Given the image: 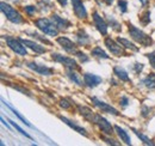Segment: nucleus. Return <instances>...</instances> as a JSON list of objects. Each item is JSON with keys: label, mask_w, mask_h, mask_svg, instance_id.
I'll return each mask as SVG.
<instances>
[{"label": "nucleus", "mask_w": 155, "mask_h": 146, "mask_svg": "<svg viewBox=\"0 0 155 146\" xmlns=\"http://www.w3.org/2000/svg\"><path fill=\"white\" fill-rule=\"evenodd\" d=\"M35 24L44 34H48L50 36H56L58 34V29L56 28V25L54 23H51L49 19H47V18H39V19H37L35 22Z\"/></svg>", "instance_id": "f257e3e1"}, {"label": "nucleus", "mask_w": 155, "mask_h": 146, "mask_svg": "<svg viewBox=\"0 0 155 146\" xmlns=\"http://www.w3.org/2000/svg\"><path fill=\"white\" fill-rule=\"evenodd\" d=\"M0 6H1L3 13L6 16V18H7L10 22L16 23V24H19V23L23 22V18H22V16L19 15V12L16 11L11 5L5 4V3H1V4H0Z\"/></svg>", "instance_id": "f03ea898"}, {"label": "nucleus", "mask_w": 155, "mask_h": 146, "mask_svg": "<svg viewBox=\"0 0 155 146\" xmlns=\"http://www.w3.org/2000/svg\"><path fill=\"white\" fill-rule=\"evenodd\" d=\"M129 34L136 42H138L143 46H149L151 43V38L148 35H145L143 31H141L140 29L135 28L134 25H129Z\"/></svg>", "instance_id": "7ed1b4c3"}, {"label": "nucleus", "mask_w": 155, "mask_h": 146, "mask_svg": "<svg viewBox=\"0 0 155 146\" xmlns=\"http://www.w3.org/2000/svg\"><path fill=\"white\" fill-rule=\"evenodd\" d=\"M6 42H7V46L17 54L19 55H26V48L25 46L22 43L20 40H16V38H12L10 36L6 37Z\"/></svg>", "instance_id": "20e7f679"}, {"label": "nucleus", "mask_w": 155, "mask_h": 146, "mask_svg": "<svg viewBox=\"0 0 155 146\" xmlns=\"http://www.w3.org/2000/svg\"><path fill=\"white\" fill-rule=\"evenodd\" d=\"M51 58H53V60H55V61H57V62H61V63H63V65H64L67 68H70V69H75V68H78V65H76L75 60H73L72 58L63 56V55H61V54H57V53L53 54V55H51Z\"/></svg>", "instance_id": "39448f33"}, {"label": "nucleus", "mask_w": 155, "mask_h": 146, "mask_svg": "<svg viewBox=\"0 0 155 146\" xmlns=\"http://www.w3.org/2000/svg\"><path fill=\"white\" fill-rule=\"evenodd\" d=\"M94 123H97L98 125V127L102 129V132H104L105 134H112L113 132H112V126H111V123L106 120V119H104L103 116H100V115H98V114H96V117H94Z\"/></svg>", "instance_id": "423d86ee"}, {"label": "nucleus", "mask_w": 155, "mask_h": 146, "mask_svg": "<svg viewBox=\"0 0 155 146\" xmlns=\"http://www.w3.org/2000/svg\"><path fill=\"white\" fill-rule=\"evenodd\" d=\"M91 101L93 102V104H94L96 107H98V108H99L102 111H104V113H109V114H112V115H118V114H119L117 109H115L113 107L109 105V104H107V103H105V102L99 101V100H98V98H96V97H92V98H91Z\"/></svg>", "instance_id": "0eeeda50"}, {"label": "nucleus", "mask_w": 155, "mask_h": 146, "mask_svg": "<svg viewBox=\"0 0 155 146\" xmlns=\"http://www.w3.org/2000/svg\"><path fill=\"white\" fill-rule=\"evenodd\" d=\"M57 42L61 44V47H62L66 52H68V53H70V54H76V52H78L76 46H75L69 38H67V37H58V38H57Z\"/></svg>", "instance_id": "6e6552de"}, {"label": "nucleus", "mask_w": 155, "mask_h": 146, "mask_svg": "<svg viewBox=\"0 0 155 146\" xmlns=\"http://www.w3.org/2000/svg\"><path fill=\"white\" fill-rule=\"evenodd\" d=\"M28 67L31 68L32 71L39 73V74H42V76H51L53 74V69L49 68V67H45L44 65H38V63H35V62H29Z\"/></svg>", "instance_id": "1a4fd4ad"}, {"label": "nucleus", "mask_w": 155, "mask_h": 146, "mask_svg": "<svg viewBox=\"0 0 155 146\" xmlns=\"http://www.w3.org/2000/svg\"><path fill=\"white\" fill-rule=\"evenodd\" d=\"M72 3H73L75 15L80 19H85L87 17V12H86V9H85L84 4L81 3V0H72Z\"/></svg>", "instance_id": "9d476101"}, {"label": "nucleus", "mask_w": 155, "mask_h": 146, "mask_svg": "<svg viewBox=\"0 0 155 146\" xmlns=\"http://www.w3.org/2000/svg\"><path fill=\"white\" fill-rule=\"evenodd\" d=\"M105 44H106V47L109 48V50H110L112 54H115V55H117V56H121V55L124 54L123 48H122L121 46H118V44H117L113 40H111L110 37H107V38L105 40Z\"/></svg>", "instance_id": "9b49d317"}, {"label": "nucleus", "mask_w": 155, "mask_h": 146, "mask_svg": "<svg viewBox=\"0 0 155 146\" xmlns=\"http://www.w3.org/2000/svg\"><path fill=\"white\" fill-rule=\"evenodd\" d=\"M84 80H85V84L90 88H96L97 85H99L102 83V78L96 76V74H91V73H86L84 74Z\"/></svg>", "instance_id": "f8f14e48"}, {"label": "nucleus", "mask_w": 155, "mask_h": 146, "mask_svg": "<svg viewBox=\"0 0 155 146\" xmlns=\"http://www.w3.org/2000/svg\"><path fill=\"white\" fill-rule=\"evenodd\" d=\"M93 19H94L96 27H97V29L99 30V32H102L103 35H106V34H107V25H106L105 21L99 16L98 12H94V13H93Z\"/></svg>", "instance_id": "ddd939ff"}, {"label": "nucleus", "mask_w": 155, "mask_h": 146, "mask_svg": "<svg viewBox=\"0 0 155 146\" xmlns=\"http://www.w3.org/2000/svg\"><path fill=\"white\" fill-rule=\"evenodd\" d=\"M20 41H22V43H23L24 46L29 47V48H30V49H32L35 53L42 54V53H45V52H47V49H45L44 47L39 46V44H38V43H36V42H32V41H29V40H24V38H20Z\"/></svg>", "instance_id": "4468645a"}, {"label": "nucleus", "mask_w": 155, "mask_h": 146, "mask_svg": "<svg viewBox=\"0 0 155 146\" xmlns=\"http://www.w3.org/2000/svg\"><path fill=\"white\" fill-rule=\"evenodd\" d=\"M51 21H53V23L56 25L57 29H67V28L69 27V22H67L66 19L58 17L57 15H53V16H51Z\"/></svg>", "instance_id": "2eb2a0df"}, {"label": "nucleus", "mask_w": 155, "mask_h": 146, "mask_svg": "<svg viewBox=\"0 0 155 146\" xmlns=\"http://www.w3.org/2000/svg\"><path fill=\"white\" fill-rule=\"evenodd\" d=\"M78 109H79V111H80V114L85 117V119H87L88 121H92V122H94V117H96V114H93V111L90 109V108H86V107H81V105H78Z\"/></svg>", "instance_id": "dca6fc26"}, {"label": "nucleus", "mask_w": 155, "mask_h": 146, "mask_svg": "<svg viewBox=\"0 0 155 146\" xmlns=\"http://www.w3.org/2000/svg\"><path fill=\"white\" fill-rule=\"evenodd\" d=\"M58 117H60V119H61V120H62V121H63V122H64L66 125H68V126H69L70 128H73L74 131H76V132H79L80 134L87 135V132H86V131H85V129H84L83 127H80V126H78V125H75V123H73V122H72L70 120H68L67 117H63V116H58Z\"/></svg>", "instance_id": "f3484780"}, {"label": "nucleus", "mask_w": 155, "mask_h": 146, "mask_svg": "<svg viewBox=\"0 0 155 146\" xmlns=\"http://www.w3.org/2000/svg\"><path fill=\"white\" fill-rule=\"evenodd\" d=\"M115 131L117 132V134L119 135V138L126 144V145H131V140H130V136H129V134L124 131V129H122L119 126H115Z\"/></svg>", "instance_id": "a211bd4d"}, {"label": "nucleus", "mask_w": 155, "mask_h": 146, "mask_svg": "<svg viewBox=\"0 0 155 146\" xmlns=\"http://www.w3.org/2000/svg\"><path fill=\"white\" fill-rule=\"evenodd\" d=\"M115 74L121 79V80H124V82H130V78H129V76H128V73L122 68V67H119V66H117V67H115Z\"/></svg>", "instance_id": "6ab92c4d"}, {"label": "nucleus", "mask_w": 155, "mask_h": 146, "mask_svg": "<svg viewBox=\"0 0 155 146\" xmlns=\"http://www.w3.org/2000/svg\"><path fill=\"white\" fill-rule=\"evenodd\" d=\"M143 84L148 89H155V74H154V73H150L148 77H145L143 79Z\"/></svg>", "instance_id": "aec40b11"}, {"label": "nucleus", "mask_w": 155, "mask_h": 146, "mask_svg": "<svg viewBox=\"0 0 155 146\" xmlns=\"http://www.w3.org/2000/svg\"><path fill=\"white\" fill-rule=\"evenodd\" d=\"M1 101H3V103H4V104H5V105H6V107H7V108H9V109H10V110H11V111H12V113H13V114H15V115H16V116H17V117L23 122V123H24V125H26V126H29V127H32V126H31V125H30V123H29V122H28V121H26V120H25V119H24V117H23V116H22V115H20V114L15 109V108H12V107H11L7 102H5L4 100H1Z\"/></svg>", "instance_id": "412c9836"}, {"label": "nucleus", "mask_w": 155, "mask_h": 146, "mask_svg": "<svg viewBox=\"0 0 155 146\" xmlns=\"http://www.w3.org/2000/svg\"><path fill=\"white\" fill-rule=\"evenodd\" d=\"M78 42H79V44H83V46L90 43V38L85 34L84 30H79V31H78Z\"/></svg>", "instance_id": "4be33fe9"}, {"label": "nucleus", "mask_w": 155, "mask_h": 146, "mask_svg": "<svg viewBox=\"0 0 155 146\" xmlns=\"http://www.w3.org/2000/svg\"><path fill=\"white\" fill-rule=\"evenodd\" d=\"M118 42H119L122 46H124L125 48L130 49L131 52H137V50H138V48H137L134 43H131L130 41H128V40H125V38H118Z\"/></svg>", "instance_id": "5701e85b"}, {"label": "nucleus", "mask_w": 155, "mask_h": 146, "mask_svg": "<svg viewBox=\"0 0 155 146\" xmlns=\"http://www.w3.org/2000/svg\"><path fill=\"white\" fill-rule=\"evenodd\" d=\"M67 76H68V77H69V79H70V80H73L75 84H78L79 86H83V82H81V79L79 78V76H78L75 72H73V71H70V69H69V71L67 72Z\"/></svg>", "instance_id": "b1692460"}, {"label": "nucleus", "mask_w": 155, "mask_h": 146, "mask_svg": "<svg viewBox=\"0 0 155 146\" xmlns=\"http://www.w3.org/2000/svg\"><path fill=\"white\" fill-rule=\"evenodd\" d=\"M92 55L96 58H100V59H107L109 55L100 48V47H96L94 49H92Z\"/></svg>", "instance_id": "393cba45"}, {"label": "nucleus", "mask_w": 155, "mask_h": 146, "mask_svg": "<svg viewBox=\"0 0 155 146\" xmlns=\"http://www.w3.org/2000/svg\"><path fill=\"white\" fill-rule=\"evenodd\" d=\"M132 131L135 132V134H136V135H137V136H138V138H140V139H141V140H142V141H143L145 145H153V142H151V140H150L149 138H147V136H145V135H143L142 133L137 132L136 129H132Z\"/></svg>", "instance_id": "a878e982"}, {"label": "nucleus", "mask_w": 155, "mask_h": 146, "mask_svg": "<svg viewBox=\"0 0 155 146\" xmlns=\"http://www.w3.org/2000/svg\"><path fill=\"white\" fill-rule=\"evenodd\" d=\"M9 122H10V123H11V125H12V126H13V127H15V128L18 131V132H20L23 135H25V136H26V138H29V139H32V136H31L30 134H28L26 132H24V129H22V128H20V127H19V126H18L16 122H13V121H11V120H9Z\"/></svg>", "instance_id": "bb28decb"}, {"label": "nucleus", "mask_w": 155, "mask_h": 146, "mask_svg": "<svg viewBox=\"0 0 155 146\" xmlns=\"http://www.w3.org/2000/svg\"><path fill=\"white\" fill-rule=\"evenodd\" d=\"M147 58H148V60H149V62H150V65H151V67L155 69V52H153V53H149V54H147Z\"/></svg>", "instance_id": "cd10ccee"}, {"label": "nucleus", "mask_w": 155, "mask_h": 146, "mask_svg": "<svg viewBox=\"0 0 155 146\" xmlns=\"http://www.w3.org/2000/svg\"><path fill=\"white\" fill-rule=\"evenodd\" d=\"M118 6H119V10H121L122 12H126V6H128L126 1H124V0H121V1L118 3Z\"/></svg>", "instance_id": "c85d7f7f"}, {"label": "nucleus", "mask_w": 155, "mask_h": 146, "mask_svg": "<svg viewBox=\"0 0 155 146\" xmlns=\"http://www.w3.org/2000/svg\"><path fill=\"white\" fill-rule=\"evenodd\" d=\"M76 55H78V58H79L81 61H84V62H86V61H88V58L84 54V53H81V52H79V50H78L76 52Z\"/></svg>", "instance_id": "c756f323"}, {"label": "nucleus", "mask_w": 155, "mask_h": 146, "mask_svg": "<svg viewBox=\"0 0 155 146\" xmlns=\"http://www.w3.org/2000/svg\"><path fill=\"white\" fill-rule=\"evenodd\" d=\"M60 105H61L63 109H69V108H70V104H69L66 100H61V101H60Z\"/></svg>", "instance_id": "7c9ffc66"}, {"label": "nucleus", "mask_w": 155, "mask_h": 146, "mask_svg": "<svg viewBox=\"0 0 155 146\" xmlns=\"http://www.w3.org/2000/svg\"><path fill=\"white\" fill-rule=\"evenodd\" d=\"M149 15H150V13H149V12L147 11V12H145V13L143 15V17L141 18V21H142V22H143L144 24H147V23H148V22L150 21V18H149Z\"/></svg>", "instance_id": "2f4dec72"}, {"label": "nucleus", "mask_w": 155, "mask_h": 146, "mask_svg": "<svg viewBox=\"0 0 155 146\" xmlns=\"http://www.w3.org/2000/svg\"><path fill=\"white\" fill-rule=\"evenodd\" d=\"M25 11H26L29 15H31V13H34V12L36 11V7H35V6H26V7H25Z\"/></svg>", "instance_id": "473e14b6"}, {"label": "nucleus", "mask_w": 155, "mask_h": 146, "mask_svg": "<svg viewBox=\"0 0 155 146\" xmlns=\"http://www.w3.org/2000/svg\"><path fill=\"white\" fill-rule=\"evenodd\" d=\"M102 138H103V139H104V140H105L107 144H112V145H119L118 142H116V141H115V140H112V139H109V138H105V136H102Z\"/></svg>", "instance_id": "72a5a7b5"}, {"label": "nucleus", "mask_w": 155, "mask_h": 146, "mask_svg": "<svg viewBox=\"0 0 155 146\" xmlns=\"http://www.w3.org/2000/svg\"><path fill=\"white\" fill-rule=\"evenodd\" d=\"M128 103H129V101H128V98H126V97H122V98H121V104H122L123 107H126V105H128Z\"/></svg>", "instance_id": "f704fd0d"}, {"label": "nucleus", "mask_w": 155, "mask_h": 146, "mask_svg": "<svg viewBox=\"0 0 155 146\" xmlns=\"http://www.w3.org/2000/svg\"><path fill=\"white\" fill-rule=\"evenodd\" d=\"M136 66H135V68H136V72H140V71H142V68H143V65H141V63H135Z\"/></svg>", "instance_id": "c9c22d12"}, {"label": "nucleus", "mask_w": 155, "mask_h": 146, "mask_svg": "<svg viewBox=\"0 0 155 146\" xmlns=\"http://www.w3.org/2000/svg\"><path fill=\"white\" fill-rule=\"evenodd\" d=\"M57 1H58L62 6H66V5H67V0H57Z\"/></svg>", "instance_id": "e433bc0d"}, {"label": "nucleus", "mask_w": 155, "mask_h": 146, "mask_svg": "<svg viewBox=\"0 0 155 146\" xmlns=\"http://www.w3.org/2000/svg\"><path fill=\"white\" fill-rule=\"evenodd\" d=\"M104 1H105L106 4H109V5H110V4H112V1H113V0H104Z\"/></svg>", "instance_id": "4c0bfd02"}]
</instances>
